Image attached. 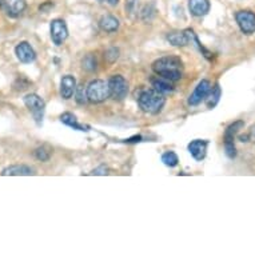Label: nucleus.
Returning a JSON list of instances; mask_svg holds the SVG:
<instances>
[{
    "label": "nucleus",
    "mask_w": 255,
    "mask_h": 255,
    "mask_svg": "<svg viewBox=\"0 0 255 255\" xmlns=\"http://www.w3.org/2000/svg\"><path fill=\"white\" fill-rule=\"evenodd\" d=\"M152 71L164 79L178 82L183 75V62L178 56H164L152 63Z\"/></svg>",
    "instance_id": "f257e3e1"
},
{
    "label": "nucleus",
    "mask_w": 255,
    "mask_h": 255,
    "mask_svg": "<svg viewBox=\"0 0 255 255\" xmlns=\"http://www.w3.org/2000/svg\"><path fill=\"white\" fill-rule=\"evenodd\" d=\"M138 105L143 113L155 115L162 111L166 105V98H164V94L156 91L155 88L144 90L139 94Z\"/></svg>",
    "instance_id": "f03ea898"
},
{
    "label": "nucleus",
    "mask_w": 255,
    "mask_h": 255,
    "mask_svg": "<svg viewBox=\"0 0 255 255\" xmlns=\"http://www.w3.org/2000/svg\"><path fill=\"white\" fill-rule=\"evenodd\" d=\"M87 98L88 102L95 103V105L105 102L107 98H110L109 82L102 79L92 80L87 86Z\"/></svg>",
    "instance_id": "7ed1b4c3"
},
{
    "label": "nucleus",
    "mask_w": 255,
    "mask_h": 255,
    "mask_svg": "<svg viewBox=\"0 0 255 255\" xmlns=\"http://www.w3.org/2000/svg\"><path fill=\"white\" fill-rule=\"evenodd\" d=\"M23 102H24L25 107L29 110V113L32 114V117H34L35 122L38 123V126L42 125L44 110H46L44 101L39 97L38 94H28V95H25Z\"/></svg>",
    "instance_id": "20e7f679"
},
{
    "label": "nucleus",
    "mask_w": 255,
    "mask_h": 255,
    "mask_svg": "<svg viewBox=\"0 0 255 255\" xmlns=\"http://www.w3.org/2000/svg\"><path fill=\"white\" fill-rule=\"evenodd\" d=\"M110 98L114 101H123L128 94V83L122 75H114L109 80Z\"/></svg>",
    "instance_id": "39448f33"
},
{
    "label": "nucleus",
    "mask_w": 255,
    "mask_h": 255,
    "mask_svg": "<svg viewBox=\"0 0 255 255\" xmlns=\"http://www.w3.org/2000/svg\"><path fill=\"white\" fill-rule=\"evenodd\" d=\"M245 123L242 121L234 122L233 125L227 127L226 132H225V150H226V155L229 158L234 159L237 156V148H235L234 139L235 135L238 134V131L242 128Z\"/></svg>",
    "instance_id": "423d86ee"
},
{
    "label": "nucleus",
    "mask_w": 255,
    "mask_h": 255,
    "mask_svg": "<svg viewBox=\"0 0 255 255\" xmlns=\"http://www.w3.org/2000/svg\"><path fill=\"white\" fill-rule=\"evenodd\" d=\"M51 39L55 46H62L68 38V28L63 19H54L51 21Z\"/></svg>",
    "instance_id": "0eeeda50"
},
{
    "label": "nucleus",
    "mask_w": 255,
    "mask_h": 255,
    "mask_svg": "<svg viewBox=\"0 0 255 255\" xmlns=\"http://www.w3.org/2000/svg\"><path fill=\"white\" fill-rule=\"evenodd\" d=\"M235 20L243 34L251 35L255 32V13L251 11H238L235 13Z\"/></svg>",
    "instance_id": "6e6552de"
},
{
    "label": "nucleus",
    "mask_w": 255,
    "mask_h": 255,
    "mask_svg": "<svg viewBox=\"0 0 255 255\" xmlns=\"http://www.w3.org/2000/svg\"><path fill=\"white\" fill-rule=\"evenodd\" d=\"M210 91H211V83L207 79L201 80L198 86L195 87L194 92L188 98V105L190 106H198L201 105L202 102L205 101L206 98L209 97Z\"/></svg>",
    "instance_id": "1a4fd4ad"
},
{
    "label": "nucleus",
    "mask_w": 255,
    "mask_h": 255,
    "mask_svg": "<svg viewBox=\"0 0 255 255\" xmlns=\"http://www.w3.org/2000/svg\"><path fill=\"white\" fill-rule=\"evenodd\" d=\"M15 54H16L19 62L24 63V64H29V63H34L36 60V52L28 42L19 43L15 47Z\"/></svg>",
    "instance_id": "9d476101"
},
{
    "label": "nucleus",
    "mask_w": 255,
    "mask_h": 255,
    "mask_svg": "<svg viewBox=\"0 0 255 255\" xmlns=\"http://www.w3.org/2000/svg\"><path fill=\"white\" fill-rule=\"evenodd\" d=\"M207 147H209V140H202V139H195L188 144V151L193 155L195 160H203L207 154Z\"/></svg>",
    "instance_id": "9b49d317"
},
{
    "label": "nucleus",
    "mask_w": 255,
    "mask_h": 255,
    "mask_svg": "<svg viewBox=\"0 0 255 255\" xmlns=\"http://www.w3.org/2000/svg\"><path fill=\"white\" fill-rule=\"evenodd\" d=\"M0 175L3 176H29L35 175V170L25 164H12L5 167L3 171L0 172Z\"/></svg>",
    "instance_id": "f8f14e48"
},
{
    "label": "nucleus",
    "mask_w": 255,
    "mask_h": 255,
    "mask_svg": "<svg viewBox=\"0 0 255 255\" xmlns=\"http://www.w3.org/2000/svg\"><path fill=\"white\" fill-rule=\"evenodd\" d=\"M76 91V79L72 75H64L60 80V95L63 99H71Z\"/></svg>",
    "instance_id": "ddd939ff"
},
{
    "label": "nucleus",
    "mask_w": 255,
    "mask_h": 255,
    "mask_svg": "<svg viewBox=\"0 0 255 255\" xmlns=\"http://www.w3.org/2000/svg\"><path fill=\"white\" fill-rule=\"evenodd\" d=\"M188 9L193 16H205L210 11V1L209 0H188Z\"/></svg>",
    "instance_id": "4468645a"
},
{
    "label": "nucleus",
    "mask_w": 255,
    "mask_h": 255,
    "mask_svg": "<svg viewBox=\"0 0 255 255\" xmlns=\"http://www.w3.org/2000/svg\"><path fill=\"white\" fill-rule=\"evenodd\" d=\"M4 5L9 17H17L24 12L27 1L25 0H4Z\"/></svg>",
    "instance_id": "2eb2a0df"
},
{
    "label": "nucleus",
    "mask_w": 255,
    "mask_h": 255,
    "mask_svg": "<svg viewBox=\"0 0 255 255\" xmlns=\"http://www.w3.org/2000/svg\"><path fill=\"white\" fill-rule=\"evenodd\" d=\"M60 122H62L63 125L68 126V127H71L74 130H78V131H88L90 130V126H84V125H80L76 117L74 114L71 113H64L60 115Z\"/></svg>",
    "instance_id": "dca6fc26"
},
{
    "label": "nucleus",
    "mask_w": 255,
    "mask_h": 255,
    "mask_svg": "<svg viewBox=\"0 0 255 255\" xmlns=\"http://www.w3.org/2000/svg\"><path fill=\"white\" fill-rule=\"evenodd\" d=\"M99 25H101V28L105 32L111 34V32H115L119 28V20L115 16H113V15H105V16L101 17Z\"/></svg>",
    "instance_id": "f3484780"
},
{
    "label": "nucleus",
    "mask_w": 255,
    "mask_h": 255,
    "mask_svg": "<svg viewBox=\"0 0 255 255\" xmlns=\"http://www.w3.org/2000/svg\"><path fill=\"white\" fill-rule=\"evenodd\" d=\"M167 40L171 43L172 46L184 47L190 43V36H188L187 31H183V32H171V34L167 35Z\"/></svg>",
    "instance_id": "a211bd4d"
},
{
    "label": "nucleus",
    "mask_w": 255,
    "mask_h": 255,
    "mask_svg": "<svg viewBox=\"0 0 255 255\" xmlns=\"http://www.w3.org/2000/svg\"><path fill=\"white\" fill-rule=\"evenodd\" d=\"M151 83H152V87H154L156 91L162 92V94H170V92L174 91L171 80L164 79L162 76L154 78V79L151 80Z\"/></svg>",
    "instance_id": "6ab92c4d"
},
{
    "label": "nucleus",
    "mask_w": 255,
    "mask_h": 255,
    "mask_svg": "<svg viewBox=\"0 0 255 255\" xmlns=\"http://www.w3.org/2000/svg\"><path fill=\"white\" fill-rule=\"evenodd\" d=\"M222 91L221 87H219V84H215L213 88H211V91L209 94V101H207V106H209V109H214L215 106L218 105V102L221 99Z\"/></svg>",
    "instance_id": "aec40b11"
},
{
    "label": "nucleus",
    "mask_w": 255,
    "mask_h": 255,
    "mask_svg": "<svg viewBox=\"0 0 255 255\" xmlns=\"http://www.w3.org/2000/svg\"><path fill=\"white\" fill-rule=\"evenodd\" d=\"M51 154H52V148L47 146V144L38 147L35 150V158L38 160H42V162H48L51 158Z\"/></svg>",
    "instance_id": "412c9836"
},
{
    "label": "nucleus",
    "mask_w": 255,
    "mask_h": 255,
    "mask_svg": "<svg viewBox=\"0 0 255 255\" xmlns=\"http://www.w3.org/2000/svg\"><path fill=\"white\" fill-rule=\"evenodd\" d=\"M162 162H163L167 167L172 168L175 167V166H178V163H179V158H178V155H176L174 151H167V152H164V154L162 155Z\"/></svg>",
    "instance_id": "4be33fe9"
},
{
    "label": "nucleus",
    "mask_w": 255,
    "mask_h": 255,
    "mask_svg": "<svg viewBox=\"0 0 255 255\" xmlns=\"http://www.w3.org/2000/svg\"><path fill=\"white\" fill-rule=\"evenodd\" d=\"M155 13H156V8H155L154 3H148L142 8L140 11V17H142L144 21H151L154 19Z\"/></svg>",
    "instance_id": "5701e85b"
},
{
    "label": "nucleus",
    "mask_w": 255,
    "mask_h": 255,
    "mask_svg": "<svg viewBox=\"0 0 255 255\" xmlns=\"http://www.w3.org/2000/svg\"><path fill=\"white\" fill-rule=\"evenodd\" d=\"M82 66H83V68L86 71H95L98 67L97 58L92 54L86 55L83 58V60H82Z\"/></svg>",
    "instance_id": "b1692460"
},
{
    "label": "nucleus",
    "mask_w": 255,
    "mask_h": 255,
    "mask_svg": "<svg viewBox=\"0 0 255 255\" xmlns=\"http://www.w3.org/2000/svg\"><path fill=\"white\" fill-rule=\"evenodd\" d=\"M75 101L78 105H86L88 102L87 98V88H84V86H79V87H76L75 91Z\"/></svg>",
    "instance_id": "393cba45"
},
{
    "label": "nucleus",
    "mask_w": 255,
    "mask_h": 255,
    "mask_svg": "<svg viewBox=\"0 0 255 255\" xmlns=\"http://www.w3.org/2000/svg\"><path fill=\"white\" fill-rule=\"evenodd\" d=\"M105 58L109 63H114L118 58H119V50H118V48H114V47L113 48H110V50L106 51Z\"/></svg>",
    "instance_id": "a878e982"
},
{
    "label": "nucleus",
    "mask_w": 255,
    "mask_h": 255,
    "mask_svg": "<svg viewBox=\"0 0 255 255\" xmlns=\"http://www.w3.org/2000/svg\"><path fill=\"white\" fill-rule=\"evenodd\" d=\"M136 5H138V0H126V11L130 15L136 11Z\"/></svg>",
    "instance_id": "bb28decb"
},
{
    "label": "nucleus",
    "mask_w": 255,
    "mask_h": 255,
    "mask_svg": "<svg viewBox=\"0 0 255 255\" xmlns=\"http://www.w3.org/2000/svg\"><path fill=\"white\" fill-rule=\"evenodd\" d=\"M90 174H91V175H107V174H109V167H107L106 164H102V166H99V167L95 168V170H92Z\"/></svg>",
    "instance_id": "cd10ccee"
},
{
    "label": "nucleus",
    "mask_w": 255,
    "mask_h": 255,
    "mask_svg": "<svg viewBox=\"0 0 255 255\" xmlns=\"http://www.w3.org/2000/svg\"><path fill=\"white\" fill-rule=\"evenodd\" d=\"M51 7H54V3H51L50 0H48V1H46L44 4L40 5V7H39V9H40V11H46L47 8H51Z\"/></svg>",
    "instance_id": "c85d7f7f"
},
{
    "label": "nucleus",
    "mask_w": 255,
    "mask_h": 255,
    "mask_svg": "<svg viewBox=\"0 0 255 255\" xmlns=\"http://www.w3.org/2000/svg\"><path fill=\"white\" fill-rule=\"evenodd\" d=\"M140 140H142V136H134V138L128 139V140H126V142L131 143V142H140Z\"/></svg>",
    "instance_id": "c756f323"
},
{
    "label": "nucleus",
    "mask_w": 255,
    "mask_h": 255,
    "mask_svg": "<svg viewBox=\"0 0 255 255\" xmlns=\"http://www.w3.org/2000/svg\"><path fill=\"white\" fill-rule=\"evenodd\" d=\"M106 1H107L110 5H118V3H119V0H106Z\"/></svg>",
    "instance_id": "7c9ffc66"
},
{
    "label": "nucleus",
    "mask_w": 255,
    "mask_h": 255,
    "mask_svg": "<svg viewBox=\"0 0 255 255\" xmlns=\"http://www.w3.org/2000/svg\"><path fill=\"white\" fill-rule=\"evenodd\" d=\"M3 8V1H1V0H0V9Z\"/></svg>",
    "instance_id": "2f4dec72"
},
{
    "label": "nucleus",
    "mask_w": 255,
    "mask_h": 255,
    "mask_svg": "<svg viewBox=\"0 0 255 255\" xmlns=\"http://www.w3.org/2000/svg\"><path fill=\"white\" fill-rule=\"evenodd\" d=\"M99 1H103V0H99Z\"/></svg>",
    "instance_id": "473e14b6"
}]
</instances>
